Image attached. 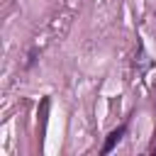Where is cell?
I'll return each instance as SVG.
<instances>
[{"mask_svg":"<svg viewBox=\"0 0 156 156\" xmlns=\"http://www.w3.org/2000/svg\"><path fill=\"white\" fill-rule=\"evenodd\" d=\"M122 134H124V127H117L115 132H110V136H107V141H105V146H102V151L105 154H110L112 149H115V144L122 139Z\"/></svg>","mask_w":156,"mask_h":156,"instance_id":"1","label":"cell"}]
</instances>
